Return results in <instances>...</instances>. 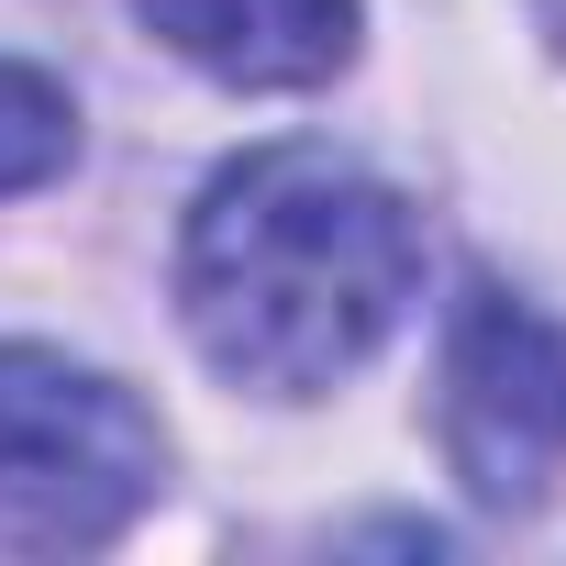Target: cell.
<instances>
[{
  "mask_svg": "<svg viewBox=\"0 0 566 566\" xmlns=\"http://www.w3.org/2000/svg\"><path fill=\"white\" fill-rule=\"evenodd\" d=\"M422 301L411 200L334 145L233 156L178 233V323L211 378L255 400L345 389Z\"/></svg>",
  "mask_w": 566,
  "mask_h": 566,
  "instance_id": "1",
  "label": "cell"
},
{
  "mask_svg": "<svg viewBox=\"0 0 566 566\" xmlns=\"http://www.w3.org/2000/svg\"><path fill=\"white\" fill-rule=\"evenodd\" d=\"M156 489H167V433L123 378L56 345H0V544L90 555L134 533Z\"/></svg>",
  "mask_w": 566,
  "mask_h": 566,
  "instance_id": "2",
  "label": "cell"
},
{
  "mask_svg": "<svg viewBox=\"0 0 566 566\" xmlns=\"http://www.w3.org/2000/svg\"><path fill=\"white\" fill-rule=\"evenodd\" d=\"M433 444L478 511H544L566 489V323L478 277L444 323Z\"/></svg>",
  "mask_w": 566,
  "mask_h": 566,
  "instance_id": "3",
  "label": "cell"
},
{
  "mask_svg": "<svg viewBox=\"0 0 566 566\" xmlns=\"http://www.w3.org/2000/svg\"><path fill=\"white\" fill-rule=\"evenodd\" d=\"M134 23L222 90H323L356 67V0H134Z\"/></svg>",
  "mask_w": 566,
  "mask_h": 566,
  "instance_id": "4",
  "label": "cell"
},
{
  "mask_svg": "<svg viewBox=\"0 0 566 566\" xmlns=\"http://www.w3.org/2000/svg\"><path fill=\"white\" fill-rule=\"evenodd\" d=\"M67 156H78V101H67L45 67H12V56H0V200L67 178Z\"/></svg>",
  "mask_w": 566,
  "mask_h": 566,
  "instance_id": "5",
  "label": "cell"
}]
</instances>
